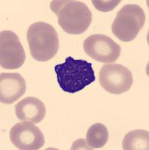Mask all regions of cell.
Listing matches in <instances>:
<instances>
[{"label": "cell", "instance_id": "obj_3", "mask_svg": "<svg viewBox=\"0 0 149 150\" xmlns=\"http://www.w3.org/2000/svg\"><path fill=\"white\" fill-rule=\"evenodd\" d=\"M30 54L38 62H47L57 54L59 38L54 28L45 22L34 23L26 33Z\"/></svg>", "mask_w": 149, "mask_h": 150}, {"label": "cell", "instance_id": "obj_12", "mask_svg": "<svg viewBox=\"0 0 149 150\" xmlns=\"http://www.w3.org/2000/svg\"><path fill=\"white\" fill-rule=\"evenodd\" d=\"M108 140V129L102 123L91 125L86 135V142L91 149L102 148L106 144Z\"/></svg>", "mask_w": 149, "mask_h": 150}, {"label": "cell", "instance_id": "obj_10", "mask_svg": "<svg viewBox=\"0 0 149 150\" xmlns=\"http://www.w3.org/2000/svg\"><path fill=\"white\" fill-rule=\"evenodd\" d=\"M15 112L20 121L38 123L45 117L46 108L45 104L37 98L27 97L17 103Z\"/></svg>", "mask_w": 149, "mask_h": 150}, {"label": "cell", "instance_id": "obj_11", "mask_svg": "<svg viewBox=\"0 0 149 150\" xmlns=\"http://www.w3.org/2000/svg\"><path fill=\"white\" fill-rule=\"evenodd\" d=\"M122 145L124 150H148V131L141 129L130 131L124 137Z\"/></svg>", "mask_w": 149, "mask_h": 150}, {"label": "cell", "instance_id": "obj_9", "mask_svg": "<svg viewBox=\"0 0 149 150\" xmlns=\"http://www.w3.org/2000/svg\"><path fill=\"white\" fill-rule=\"evenodd\" d=\"M26 81L20 74L2 73L0 74V101L5 104L17 101L24 95Z\"/></svg>", "mask_w": 149, "mask_h": 150}, {"label": "cell", "instance_id": "obj_7", "mask_svg": "<svg viewBox=\"0 0 149 150\" xmlns=\"http://www.w3.org/2000/svg\"><path fill=\"white\" fill-rule=\"evenodd\" d=\"M26 59V54L19 38L10 30L0 33V65L5 69L21 68Z\"/></svg>", "mask_w": 149, "mask_h": 150}, {"label": "cell", "instance_id": "obj_8", "mask_svg": "<svg viewBox=\"0 0 149 150\" xmlns=\"http://www.w3.org/2000/svg\"><path fill=\"white\" fill-rule=\"evenodd\" d=\"M10 140L21 150H38L45 145V137L41 130L31 122L16 124L10 131Z\"/></svg>", "mask_w": 149, "mask_h": 150}, {"label": "cell", "instance_id": "obj_4", "mask_svg": "<svg viewBox=\"0 0 149 150\" xmlns=\"http://www.w3.org/2000/svg\"><path fill=\"white\" fill-rule=\"evenodd\" d=\"M145 19L144 11L139 5H124L117 14L112 23V33L121 41H133L144 26Z\"/></svg>", "mask_w": 149, "mask_h": 150}, {"label": "cell", "instance_id": "obj_1", "mask_svg": "<svg viewBox=\"0 0 149 150\" xmlns=\"http://www.w3.org/2000/svg\"><path fill=\"white\" fill-rule=\"evenodd\" d=\"M54 71L59 86L67 93L80 92L96 80L92 63L71 56L67 57L63 63L55 65Z\"/></svg>", "mask_w": 149, "mask_h": 150}, {"label": "cell", "instance_id": "obj_2", "mask_svg": "<svg viewBox=\"0 0 149 150\" xmlns=\"http://www.w3.org/2000/svg\"><path fill=\"white\" fill-rule=\"evenodd\" d=\"M51 8L58 16V23L69 35L84 33L92 21V13L80 1H52Z\"/></svg>", "mask_w": 149, "mask_h": 150}, {"label": "cell", "instance_id": "obj_5", "mask_svg": "<svg viewBox=\"0 0 149 150\" xmlns=\"http://www.w3.org/2000/svg\"><path fill=\"white\" fill-rule=\"evenodd\" d=\"M99 83L106 92L120 95L129 91L133 77L128 68L120 64H106L99 71Z\"/></svg>", "mask_w": 149, "mask_h": 150}, {"label": "cell", "instance_id": "obj_13", "mask_svg": "<svg viewBox=\"0 0 149 150\" xmlns=\"http://www.w3.org/2000/svg\"><path fill=\"white\" fill-rule=\"evenodd\" d=\"M120 2H121L120 0V1H117V0H114V1H111V0H108V1L93 0L92 1L93 5H94L95 8L98 11L103 12H108L114 10Z\"/></svg>", "mask_w": 149, "mask_h": 150}, {"label": "cell", "instance_id": "obj_6", "mask_svg": "<svg viewBox=\"0 0 149 150\" xmlns=\"http://www.w3.org/2000/svg\"><path fill=\"white\" fill-rule=\"evenodd\" d=\"M84 51L95 61L112 63L120 57L121 48L111 38L102 34L89 36L83 43Z\"/></svg>", "mask_w": 149, "mask_h": 150}]
</instances>
